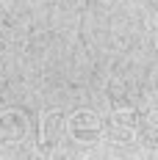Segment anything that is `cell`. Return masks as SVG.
<instances>
[{
    "mask_svg": "<svg viewBox=\"0 0 158 160\" xmlns=\"http://www.w3.org/2000/svg\"><path fill=\"white\" fill-rule=\"evenodd\" d=\"M106 138L114 141V144H133L139 138V116L130 108H117V111L108 116V124H106Z\"/></svg>",
    "mask_w": 158,
    "mask_h": 160,
    "instance_id": "7a4b0ae2",
    "label": "cell"
},
{
    "mask_svg": "<svg viewBox=\"0 0 158 160\" xmlns=\"http://www.w3.org/2000/svg\"><path fill=\"white\" fill-rule=\"evenodd\" d=\"M67 132V119H64L58 111H47L42 116V132H39V138H42V149H58L61 146V135Z\"/></svg>",
    "mask_w": 158,
    "mask_h": 160,
    "instance_id": "277c9868",
    "label": "cell"
},
{
    "mask_svg": "<svg viewBox=\"0 0 158 160\" xmlns=\"http://www.w3.org/2000/svg\"><path fill=\"white\" fill-rule=\"evenodd\" d=\"M28 116L17 108H8V111L0 113V149H8V146H19L25 138H28Z\"/></svg>",
    "mask_w": 158,
    "mask_h": 160,
    "instance_id": "3957f363",
    "label": "cell"
},
{
    "mask_svg": "<svg viewBox=\"0 0 158 160\" xmlns=\"http://www.w3.org/2000/svg\"><path fill=\"white\" fill-rule=\"evenodd\" d=\"M139 138L147 149H158V113H150L139 124Z\"/></svg>",
    "mask_w": 158,
    "mask_h": 160,
    "instance_id": "5b68a950",
    "label": "cell"
},
{
    "mask_svg": "<svg viewBox=\"0 0 158 160\" xmlns=\"http://www.w3.org/2000/svg\"><path fill=\"white\" fill-rule=\"evenodd\" d=\"M67 135L80 146H95L106 138V124L92 111H75L67 119Z\"/></svg>",
    "mask_w": 158,
    "mask_h": 160,
    "instance_id": "6da1fadb",
    "label": "cell"
}]
</instances>
